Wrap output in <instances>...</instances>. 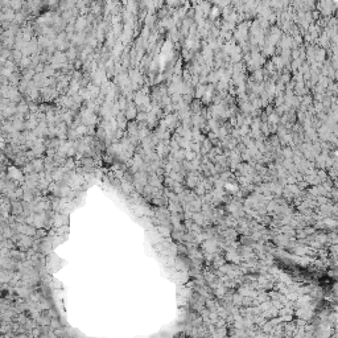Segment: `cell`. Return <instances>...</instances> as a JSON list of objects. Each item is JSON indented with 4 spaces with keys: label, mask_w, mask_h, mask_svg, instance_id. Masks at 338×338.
<instances>
[{
    "label": "cell",
    "mask_w": 338,
    "mask_h": 338,
    "mask_svg": "<svg viewBox=\"0 0 338 338\" xmlns=\"http://www.w3.org/2000/svg\"><path fill=\"white\" fill-rule=\"evenodd\" d=\"M9 7L12 9H15V11L21 9V7H23V0H12L11 4H9Z\"/></svg>",
    "instance_id": "cell-2"
},
{
    "label": "cell",
    "mask_w": 338,
    "mask_h": 338,
    "mask_svg": "<svg viewBox=\"0 0 338 338\" xmlns=\"http://www.w3.org/2000/svg\"><path fill=\"white\" fill-rule=\"evenodd\" d=\"M214 3H217L218 5H222V7H225V5H227L230 3V0H213Z\"/></svg>",
    "instance_id": "cell-3"
},
{
    "label": "cell",
    "mask_w": 338,
    "mask_h": 338,
    "mask_svg": "<svg viewBox=\"0 0 338 338\" xmlns=\"http://www.w3.org/2000/svg\"><path fill=\"white\" fill-rule=\"evenodd\" d=\"M86 26V17H78L75 21V29L77 31H83Z\"/></svg>",
    "instance_id": "cell-1"
},
{
    "label": "cell",
    "mask_w": 338,
    "mask_h": 338,
    "mask_svg": "<svg viewBox=\"0 0 338 338\" xmlns=\"http://www.w3.org/2000/svg\"><path fill=\"white\" fill-rule=\"evenodd\" d=\"M167 4L170 5V7H174V5L180 4V0H167Z\"/></svg>",
    "instance_id": "cell-4"
},
{
    "label": "cell",
    "mask_w": 338,
    "mask_h": 338,
    "mask_svg": "<svg viewBox=\"0 0 338 338\" xmlns=\"http://www.w3.org/2000/svg\"><path fill=\"white\" fill-rule=\"evenodd\" d=\"M97 2H99V0H97Z\"/></svg>",
    "instance_id": "cell-5"
}]
</instances>
